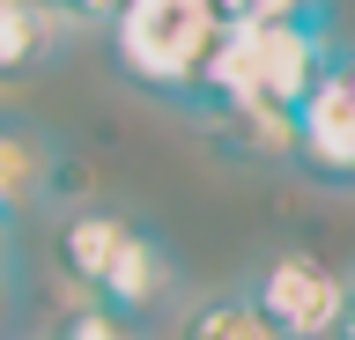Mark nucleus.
I'll return each mask as SVG.
<instances>
[{
  "label": "nucleus",
  "mask_w": 355,
  "mask_h": 340,
  "mask_svg": "<svg viewBox=\"0 0 355 340\" xmlns=\"http://www.w3.org/2000/svg\"><path fill=\"white\" fill-rule=\"evenodd\" d=\"M222 45V8L215 0H126L111 15V60L133 89L163 104H193L200 67Z\"/></svg>",
  "instance_id": "obj_1"
},
{
  "label": "nucleus",
  "mask_w": 355,
  "mask_h": 340,
  "mask_svg": "<svg viewBox=\"0 0 355 340\" xmlns=\"http://www.w3.org/2000/svg\"><path fill=\"white\" fill-rule=\"evenodd\" d=\"M244 45H252V96L274 104V111H288V118L333 74V60H340L333 30H326V8L296 15V23H274V30H244Z\"/></svg>",
  "instance_id": "obj_2"
},
{
  "label": "nucleus",
  "mask_w": 355,
  "mask_h": 340,
  "mask_svg": "<svg viewBox=\"0 0 355 340\" xmlns=\"http://www.w3.org/2000/svg\"><path fill=\"white\" fill-rule=\"evenodd\" d=\"M252 311L274 325V340H333L340 318V274L311 251H274L252 281Z\"/></svg>",
  "instance_id": "obj_3"
},
{
  "label": "nucleus",
  "mask_w": 355,
  "mask_h": 340,
  "mask_svg": "<svg viewBox=\"0 0 355 340\" xmlns=\"http://www.w3.org/2000/svg\"><path fill=\"white\" fill-rule=\"evenodd\" d=\"M340 60H348V52H340ZM340 60H333V74L296 104V118H288V163H304L311 178L333 185V193L355 185V82H348Z\"/></svg>",
  "instance_id": "obj_4"
},
{
  "label": "nucleus",
  "mask_w": 355,
  "mask_h": 340,
  "mask_svg": "<svg viewBox=\"0 0 355 340\" xmlns=\"http://www.w3.org/2000/svg\"><path fill=\"white\" fill-rule=\"evenodd\" d=\"M171 289H178V259H171V244H163L155 229L133 222L126 244H119V259H111L104 281H96V303H104V311H119V318H148L155 303H171Z\"/></svg>",
  "instance_id": "obj_5"
},
{
  "label": "nucleus",
  "mask_w": 355,
  "mask_h": 340,
  "mask_svg": "<svg viewBox=\"0 0 355 340\" xmlns=\"http://www.w3.org/2000/svg\"><path fill=\"white\" fill-rule=\"evenodd\" d=\"M60 193V148L37 118L0 111V222H15L30 207H44Z\"/></svg>",
  "instance_id": "obj_6"
},
{
  "label": "nucleus",
  "mask_w": 355,
  "mask_h": 340,
  "mask_svg": "<svg viewBox=\"0 0 355 340\" xmlns=\"http://www.w3.org/2000/svg\"><path fill=\"white\" fill-rule=\"evenodd\" d=\"M67 23L52 0H0V82H22V74H44V60L60 52Z\"/></svg>",
  "instance_id": "obj_7"
},
{
  "label": "nucleus",
  "mask_w": 355,
  "mask_h": 340,
  "mask_svg": "<svg viewBox=\"0 0 355 340\" xmlns=\"http://www.w3.org/2000/svg\"><path fill=\"white\" fill-rule=\"evenodd\" d=\"M126 215H111V207H82V215H67L60 229V274L74 281V289L96 296V281H104V267L119 259V244H126Z\"/></svg>",
  "instance_id": "obj_8"
},
{
  "label": "nucleus",
  "mask_w": 355,
  "mask_h": 340,
  "mask_svg": "<svg viewBox=\"0 0 355 340\" xmlns=\"http://www.w3.org/2000/svg\"><path fill=\"white\" fill-rule=\"evenodd\" d=\"M178 340H274V325L252 311V296H207V303L178 325Z\"/></svg>",
  "instance_id": "obj_9"
},
{
  "label": "nucleus",
  "mask_w": 355,
  "mask_h": 340,
  "mask_svg": "<svg viewBox=\"0 0 355 340\" xmlns=\"http://www.w3.org/2000/svg\"><path fill=\"white\" fill-rule=\"evenodd\" d=\"M230 30H274V23H296V15H318L326 0H215Z\"/></svg>",
  "instance_id": "obj_10"
},
{
  "label": "nucleus",
  "mask_w": 355,
  "mask_h": 340,
  "mask_svg": "<svg viewBox=\"0 0 355 340\" xmlns=\"http://www.w3.org/2000/svg\"><path fill=\"white\" fill-rule=\"evenodd\" d=\"M52 340H141V325L119 311H104V303H74V311L52 325Z\"/></svg>",
  "instance_id": "obj_11"
},
{
  "label": "nucleus",
  "mask_w": 355,
  "mask_h": 340,
  "mask_svg": "<svg viewBox=\"0 0 355 340\" xmlns=\"http://www.w3.org/2000/svg\"><path fill=\"white\" fill-rule=\"evenodd\" d=\"M52 8H60V23H104L111 30V15H119L126 0H52Z\"/></svg>",
  "instance_id": "obj_12"
},
{
  "label": "nucleus",
  "mask_w": 355,
  "mask_h": 340,
  "mask_svg": "<svg viewBox=\"0 0 355 340\" xmlns=\"http://www.w3.org/2000/svg\"><path fill=\"white\" fill-rule=\"evenodd\" d=\"M333 340H355V274H340V318H333Z\"/></svg>",
  "instance_id": "obj_13"
},
{
  "label": "nucleus",
  "mask_w": 355,
  "mask_h": 340,
  "mask_svg": "<svg viewBox=\"0 0 355 340\" xmlns=\"http://www.w3.org/2000/svg\"><path fill=\"white\" fill-rule=\"evenodd\" d=\"M8 267H15V251H8V222H0V296H8Z\"/></svg>",
  "instance_id": "obj_14"
},
{
  "label": "nucleus",
  "mask_w": 355,
  "mask_h": 340,
  "mask_svg": "<svg viewBox=\"0 0 355 340\" xmlns=\"http://www.w3.org/2000/svg\"><path fill=\"white\" fill-rule=\"evenodd\" d=\"M340 67H348V82H355V60H340Z\"/></svg>",
  "instance_id": "obj_15"
}]
</instances>
